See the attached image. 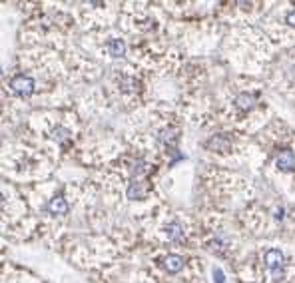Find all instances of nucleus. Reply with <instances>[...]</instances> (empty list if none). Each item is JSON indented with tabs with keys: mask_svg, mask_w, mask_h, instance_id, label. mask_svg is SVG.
<instances>
[{
	"mask_svg": "<svg viewBox=\"0 0 295 283\" xmlns=\"http://www.w3.org/2000/svg\"><path fill=\"white\" fill-rule=\"evenodd\" d=\"M164 267H166V271H170V273H178V271L184 267V257H180V255H176V253H170V255L164 257Z\"/></svg>",
	"mask_w": 295,
	"mask_h": 283,
	"instance_id": "obj_5",
	"label": "nucleus"
},
{
	"mask_svg": "<svg viewBox=\"0 0 295 283\" xmlns=\"http://www.w3.org/2000/svg\"><path fill=\"white\" fill-rule=\"evenodd\" d=\"M275 166H277V170H281V172H291V170H295V156H293V152H291V150L281 152V154L277 156V160H275Z\"/></svg>",
	"mask_w": 295,
	"mask_h": 283,
	"instance_id": "obj_3",
	"label": "nucleus"
},
{
	"mask_svg": "<svg viewBox=\"0 0 295 283\" xmlns=\"http://www.w3.org/2000/svg\"><path fill=\"white\" fill-rule=\"evenodd\" d=\"M70 136V130H66V128H54V132H52V138L56 140V142H62V140H66Z\"/></svg>",
	"mask_w": 295,
	"mask_h": 283,
	"instance_id": "obj_10",
	"label": "nucleus"
},
{
	"mask_svg": "<svg viewBox=\"0 0 295 283\" xmlns=\"http://www.w3.org/2000/svg\"><path fill=\"white\" fill-rule=\"evenodd\" d=\"M146 196V186L138 180H134L130 186H128V198L130 200H142Z\"/></svg>",
	"mask_w": 295,
	"mask_h": 283,
	"instance_id": "obj_7",
	"label": "nucleus"
},
{
	"mask_svg": "<svg viewBox=\"0 0 295 283\" xmlns=\"http://www.w3.org/2000/svg\"><path fill=\"white\" fill-rule=\"evenodd\" d=\"M285 20H287V22H289V24H291V26H295V10H293V12H289V14H287V18H285Z\"/></svg>",
	"mask_w": 295,
	"mask_h": 283,
	"instance_id": "obj_12",
	"label": "nucleus"
},
{
	"mask_svg": "<svg viewBox=\"0 0 295 283\" xmlns=\"http://www.w3.org/2000/svg\"><path fill=\"white\" fill-rule=\"evenodd\" d=\"M106 52L112 56V58H120L126 54V42L122 38H112L106 42Z\"/></svg>",
	"mask_w": 295,
	"mask_h": 283,
	"instance_id": "obj_4",
	"label": "nucleus"
},
{
	"mask_svg": "<svg viewBox=\"0 0 295 283\" xmlns=\"http://www.w3.org/2000/svg\"><path fill=\"white\" fill-rule=\"evenodd\" d=\"M283 263H285V257H283V253L279 249H269L265 253V265L271 269L275 279L283 277Z\"/></svg>",
	"mask_w": 295,
	"mask_h": 283,
	"instance_id": "obj_1",
	"label": "nucleus"
},
{
	"mask_svg": "<svg viewBox=\"0 0 295 283\" xmlns=\"http://www.w3.org/2000/svg\"><path fill=\"white\" fill-rule=\"evenodd\" d=\"M235 104H237V108H241V110H249V108H253V104H255V96H253L251 92H243V94H239V96L235 98Z\"/></svg>",
	"mask_w": 295,
	"mask_h": 283,
	"instance_id": "obj_8",
	"label": "nucleus"
},
{
	"mask_svg": "<svg viewBox=\"0 0 295 283\" xmlns=\"http://www.w3.org/2000/svg\"><path fill=\"white\" fill-rule=\"evenodd\" d=\"M182 233H184V229H182L180 223L174 221V223H168V225H166V237H168V239H180Z\"/></svg>",
	"mask_w": 295,
	"mask_h": 283,
	"instance_id": "obj_9",
	"label": "nucleus"
},
{
	"mask_svg": "<svg viewBox=\"0 0 295 283\" xmlns=\"http://www.w3.org/2000/svg\"><path fill=\"white\" fill-rule=\"evenodd\" d=\"M10 88L12 92H16L18 96L22 98H28L32 92H34V80L30 76H24V74H18L10 80Z\"/></svg>",
	"mask_w": 295,
	"mask_h": 283,
	"instance_id": "obj_2",
	"label": "nucleus"
},
{
	"mask_svg": "<svg viewBox=\"0 0 295 283\" xmlns=\"http://www.w3.org/2000/svg\"><path fill=\"white\" fill-rule=\"evenodd\" d=\"M214 281L216 283H225V277H223V271L221 269H214Z\"/></svg>",
	"mask_w": 295,
	"mask_h": 283,
	"instance_id": "obj_11",
	"label": "nucleus"
},
{
	"mask_svg": "<svg viewBox=\"0 0 295 283\" xmlns=\"http://www.w3.org/2000/svg\"><path fill=\"white\" fill-rule=\"evenodd\" d=\"M48 212L54 213V215H64V213H68V204H66V200H64L62 196L52 198V202L48 204Z\"/></svg>",
	"mask_w": 295,
	"mask_h": 283,
	"instance_id": "obj_6",
	"label": "nucleus"
}]
</instances>
